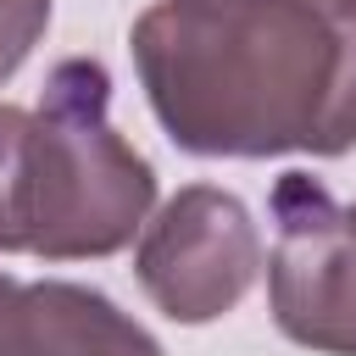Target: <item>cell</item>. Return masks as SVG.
I'll list each match as a JSON object with an SVG mask.
<instances>
[{
  "label": "cell",
  "mask_w": 356,
  "mask_h": 356,
  "mask_svg": "<svg viewBox=\"0 0 356 356\" xmlns=\"http://www.w3.org/2000/svg\"><path fill=\"white\" fill-rule=\"evenodd\" d=\"M267 211V295L278 334L323 356H356V206H339L312 172H284Z\"/></svg>",
  "instance_id": "obj_3"
},
{
  "label": "cell",
  "mask_w": 356,
  "mask_h": 356,
  "mask_svg": "<svg viewBox=\"0 0 356 356\" xmlns=\"http://www.w3.org/2000/svg\"><path fill=\"white\" fill-rule=\"evenodd\" d=\"M134 67L189 156H345L356 145V0H156Z\"/></svg>",
  "instance_id": "obj_1"
},
{
  "label": "cell",
  "mask_w": 356,
  "mask_h": 356,
  "mask_svg": "<svg viewBox=\"0 0 356 356\" xmlns=\"http://www.w3.org/2000/svg\"><path fill=\"white\" fill-rule=\"evenodd\" d=\"M50 28V0H0V83L33 56Z\"/></svg>",
  "instance_id": "obj_7"
},
{
  "label": "cell",
  "mask_w": 356,
  "mask_h": 356,
  "mask_svg": "<svg viewBox=\"0 0 356 356\" xmlns=\"http://www.w3.org/2000/svg\"><path fill=\"white\" fill-rule=\"evenodd\" d=\"M134 273L161 317L200 328L228 317L261 278V234L239 195L189 184L145 222Z\"/></svg>",
  "instance_id": "obj_4"
},
{
  "label": "cell",
  "mask_w": 356,
  "mask_h": 356,
  "mask_svg": "<svg viewBox=\"0 0 356 356\" xmlns=\"http://www.w3.org/2000/svg\"><path fill=\"white\" fill-rule=\"evenodd\" d=\"M28 161H33V111L0 106V250L28 256Z\"/></svg>",
  "instance_id": "obj_6"
},
{
  "label": "cell",
  "mask_w": 356,
  "mask_h": 356,
  "mask_svg": "<svg viewBox=\"0 0 356 356\" xmlns=\"http://www.w3.org/2000/svg\"><path fill=\"white\" fill-rule=\"evenodd\" d=\"M0 356H167L111 295L67 278L0 273Z\"/></svg>",
  "instance_id": "obj_5"
},
{
  "label": "cell",
  "mask_w": 356,
  "mask_h": 356,
  "mask_svg": "<svg viewBox=\"0 0 356 356\" xmlns=\"http://www.w3.org/2000/svg\"><path fill=\"white\" fill-rule=\"evenodd\" d=\"M111 78L89 56L50 67L33 106L28 161V256L95 261L117 256L150 217L156 172L111 128Z\"/></svg>",
  "instance_id": "obj_2"
}]
</instances>
